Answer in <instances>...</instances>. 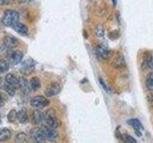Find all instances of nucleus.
Returning a JSON list of instances; mask_svg holds the SVG:
<instances>
[{
  "instance_id": "nucleus-1",
  "label": "nucleus",
  "mask_w": 153,
  "mask_h": 143,
  "mask_svg": "<svg viewBox=\"0 0 153 143\" xmlns=\"http://www.w3.org/2000/svg\"><path fill=\"white\" fill-rule=\"evenodd\" d=\"M19 20V13L14 10H7L2 16V24L6 27H13Z\"/></svg>"
},
{
  "instance_id": "nucleus-2",
  "label": "nucleus",
  "mask_w": 153,
  "mask_h": 143,
  "mask_svg": "<svg viewBox=\"0 0 153 143\" xmlns=\"http://www.w3.org/2000/svg\"><path fill=\"white\" fill-rule=\"evenodd\" d=\"M55 112L54 110H48V111L44 114V120H45V125L48 127L56 129L60 125V121L56 118L55 116Z\"/></svg>"
},
{
  "instance_id": "nucleus-3",
  "label": "nucleus",
  "mask_w": 153,
  "mask_h": 143,
  "mask_svg": "<svg viewBox=\"0 0 153 143\" xmlns=\"http://www.w3.org/2000/svg\"><path fill=\"white\" fill-rule=\"evenodd\" d=\"M23 59V54L20 51L9 50L7 52V61L12 65H17L21 63Z\"/></svg>"
},
{
  "instance_id": "nucleus-4",
  "label": "nucleus",
  "mask_w": 153,
  "mask_h": 143,
  "mask_svg": "<svg viewBox=\"0 0 153 143\" xmlns=\"http://www.w3.org/2000/svg\"><path fill=\"white\" fill-rule=\"evenodd\" d=\"M95 52L96 55L98 56V58L102 60H106L111 55V52L108 49V47L105 46L104 44H99L95 48Z\"/></svg>"
},
{
  "instance_id": "nucleus-5",
  "label": "nucleus",
  "mask_w": 153,
  "mask_h": 143,
  "mask_svg": "<svg viewBox=\"0 0 153 143\" xmlns=\"http://www.w3.org/2000/svg\"><path fill=\"white\" fill-rule=\"evenodd\" d=\"M49 100H48L45 97L42 95H37L31 99V105L32 107L36 108V109H42L44 107H47L49 105Z\"/></svg>"
},
{
  "instance_id": "nucleus-6",
  "label": "nucleus",
  "mask_w": 153,
  "mask_h": 143,
  "mask_svg": "<svg viewBox=\"0 0 153 143\" xmlns=\"http://www.w3.org/2000/svg\"><path fill=\"white\" fill-rule=\"evenodd\" d=\"M36 68V62L32 58H28L26 60H22L21 62V72L24 74H32Z\"/></svg>"
},
{
  "instance_id": "nucleus-7",
  "label": "nucleus",
  "mask_w": 153,
  "mask_h": 143,
  "mask_svg": "<svg viewBox=\"0 0 153 143\" xmlns=\"http://www.w3.org/2000/svg\"><path fill=\"white\" fill-rule=\"evenodd\" d=\"M40 129L43 133V136H44L45 141L46 140H55L57 137V136H59L57 135V132L54 128H51V127H48V126L44 125V126L40 127Z\"/></svg>"
},
{
  "instance_id": "nucleus-8",
  "label": "nucleus",
  "mask_w": 153,
  "mask_h": 143,
  "mask_svg": "<svg viewBox=\"0 0 153 143\" xmlns=\"http://www.w3.org/2000/svg\"><path fill=\"white\" fill-rule=\"evenodd\" d=\"M19 45V42L14 36L6 35L3 38V46L8 50H14Z\"/></svg>"
},
{
  "instance_id": "nucleus-9",
  "label": "nucleus",
  "mask_w": 153,
  "mask_h": 143,
  "mask_svg": "<svg viewBox=\"0 0 153 143\" xmlns=\"http://www.w3.org/2000/svg\"><path fill=\"white\" fill-rule=\"evenodd\" d=\"M60 92V85L57 82L51 83L45 90V94L47 97H54Z\"/></svg>"
},
{
  "instance_id": "nucleus-10",
  "label": "nucleus",
  "mask_w": 153,
  "mask_h": 143,
  "mask_svg": "<svg viewBox=\"0 0 153 143\" xmlns=\"http://www.w3.org/2000/svg\"><path fill=\"white\" fill-rule=\"evenodd\" d=\"M0 89L3 90L4 92H6L10 95H14L16 92V89L13 87L11 84H9L4 78L0 80Z\"/></svg>"
},
{
  "instance_id": "nucleus-11",
  "label": "nucleus",
  "mask_w": 153,
  "mask_h": 143,
  "mask_svg": "<svg viewBox=\"0 0 153 143\" xmlns=\"http://www.w3.org/2000/svg\"><path fill=\"white\" fill-rule=\"evenodd\" d=\"M14 31H16L17 33H19L20 35H23V36H26L29 35V29L28 27L25 25V24H23L21 22H16L14 25L12 27Z\"/></svg>"
},
{
  "instance_id": "nucleus-12",
  "label": "nucleus",
  "mask_w": 153,
  "mask_h": 143,
  "mask_svg": "<svg viewBox=\"0 0 153 143\" xmlns=\"http://www.w3.org/2000/svg\"><path fill=\"white\" fill-rule=\"evenodd\" d=\"M18 89H20V91L25 94H28L31 93V88L30 84H29L28 80H26L24 77H19L18 78Z\"/></svg>"
},
{
  "instance_id": "nucleus-13",
  "label": "nucleus",
  "mask_w": 153,
  "mask_h": 143,
  "mask_svg": "<svg viewBox=\"0 0 153 143\" xmlns=\"http://www.w3.org/2000/svg\"><path fill=\"white\" fill-rule=\"evenodd\" d=\"M127 124L128 125H131L134 130L136 132V135L138 136H142V131L143 130V128L142 126L141 122L138 120V119H130V120L127 121Z\"/></svg>"
},
{
  "instance_id": "nucleus-14",
  "label": "nucleus",
  "mask_w": 153,
  "mask_h": 143,
  "mask_svg": "<svg viewBox=\"0 0 153 143\" xmlns=\"http://www.w3.org/2000/svg\"><path fill=\"white\" fill-rule=\"evenodd\" d=\"M32 137L35 139L36 141L37 142H44L45 141V138H44V136H43V133L41 131L40 128H35L32 130Z\"/></svg>"
},
{
  "instance_id": "nucleus-15",
  "label": "nucleus",
  "mask_w": 153,
  "mask_h": 143,
  "mask_svg": "<svg viewBox=\"0 0 153 143\" xmlns=\"http://www.w3.org/2000/svg\"><path fill=\"white\" fill-rule=\"evenodd\" d=\"M4 79L7 81L9 84H11L13 87H14L16 90L18 89V78H16L13 74H8L5 75Z\"/></svg>"
},
{
  "instance_id": "nucleus-16",
  "label": "nucleus",
  "mask_w": 153,
  "mask_h": 143,
  "mask_svg": "<svg viewBox=\"0 0 153 143\" xmlns=\"http://www.w3.org/2000/svg\"><path fill=\"white\" fill-rule=\"evenodd\" d=\"M11 136H12V133L9 129L4 128L0 130V141L1 142L8 141L11 138Z\"/></svg>"
},
{
  "instance_id": "nucleus-17",
  "label": "nucleus",
  "mask_w": 153,
  "mask_h": 143,
  "mask_svg": "<svg viewBox=\"0 0 153 143\" xmlns=\"http://www.w3.org/2000/svg\"><path fill=\"white\" fill-rule=\"evenodd\" d=\"M112 63H113V66L116 67V68H118V69H121L122 67H123L124 65H126L123 57L121 55H117L116 56H115Z\"/></svg>"
},
{
  "instance_id": "nucleus-18",
  "label": "nucleus",
  "mask_w": 153,
  "mask_h": 143,
  "mask_svg": "<svg viewBox=\"0 0 153 143\" xmlns=\"http://www.w3.org/2000/svg\"><path fill=\"white\" fill-rule=\"evenodd\" d=\"M32 119L33 123H40L44 119V114H43L40 111H35L32 114Z\"/></svg>"
},
{
  "instance_id": "nucleus-19",
  "label": "nucleus",
  "mask_w": 153,
  "mask_h": 143,
  "mask_svg": "<svg viewBox=\"0 0 153 143\" xmlns=\"http://www.w3.org/2000/svg\"><path fill=\"white\" fill-rule=\"evenodd\" d=\"M16 118L17 120L20 123H26L28 121V114L25 109L20 110L17 114H16Z\"/></svg>"
},
{
  "instance_id": "nucleus-20",
  "label": "nucleus",
  "mask_w": 153,
  "mask_h": 143,
  "mask_svg": "<svg viewBox=\"0 0 153 143\" xmlns=\"http://www.w3.org/2000/svg\"><path fill=\"white\" fill-rule=\"evenodd\" d=\"M29 84H30V88L32 91H37L41 86L40 80L37 77H33L30 81H29Z\"/></svg>"
},
{
  "instance_id": "nucleus-21",
  "label": "nucleus",
  "mask_w": 153,
  "mask_h": 143,
  "mask_svg": "<svg viewBox=\"0 0 153 143\" xmlns=\"http://www.w3.org/2000/svg\"><path fill=\"white\" fill-rule=\"evenodd\" d=\"M146 84L148 90L153 91V72H150V73L146 75Z\"/></svg>"
},
{
  "instance_id": "nucleus-22",
  "label": "nucleus",
  "mask_w": 153,
  "mask_h": 143,
  "mask_svg": "<svg viewBox=\"0 0 153 143\" xmlns=\"http://www.w3.org/2000/svg\"><path fill=\"white\" fill-rule=\"evenodd\" d=\"M10 69V63L7 60L0 59V74H3Z\"/></svg>"
},
{
  "instance_id": "nucleus-23",
  "label": "nucleus",
  "mask_w": 153,
  "mask_h": 143,
  "mask_svg": "<svg viewBox=\"0 0 153 143\" xmlns=\"http://www.w3.org/2000/svg\"><path fill=\"white\" fill-rule=\"evenodd\" d=\"M145 64L150 70L153 69V56L150 54L146 55V56L145 57Z\"/></svg>"
},
{
  "instance_id": "nucleus-24",
  "label": "nucleus",
  "mask_w": 153,
  "mask_h": 143,
  "mask_svg": "<svg viewBox=\"0 0 153 143\" xmlns=\"http://www.w3.org/2000/svg\"><path fill=\"white\" fill-rule=\"evenodd\" d=\"M95 33L99 37H103L104 35V28L102 25H97L95 27Z\"/></svg>"
},
{
  "instance_id": "nucleus-25",
  "label": "nucleus",
  "mask_w": 153,
  "mask_h": 143,
  "mask_svg": "<svg viewBox=\"0 0 153 143\" xmlns=\"http://www.w3.org/2000/svg\"><path fill=\"white\" fill-rule=\"evenodd\" d=\"M26 140V135L24 133H20L16 135V138H14V141L16 143H24Z\"/></svg>"
},
{
  "instance_id": "nucleus-26",
  "label": "nucleus",
  "mask_w": 153,
  "mask_h": 143,
  "mask_svg": "<svg viewBox=\"0 0 153 143\" xmlns=\"http://www.w3.org/2000/svg\"><path fill=\"white\" fill-rule=\"evenodd\" d=\"M121 137H122V139L124 142H127V143H136V140L134 139V137H132L131 136H129V135H122Z\"/></svg>"
},
{
  "instance_id": "nucleus-27",
  "label": "nucleus",
  "mask_w": 153,
  "mask_h": 143,
  "mask_svg": "<svg viewBox=\"0 0 153 143\" xmlns=\"http://www.w3.org/2000/svg\"><path fill=\"white\" fill-rule=\"evenodd\" d=\"M16 114L17 113L14 111V110H12V111H10V113L8 114V120L10 122H13L16 119Z\"/></svg>"
},
{
  "instance_id": "nucleus-28",
  "label": "nucleus",
  "mask_w": 153,
  "mask_h": 143,
  "mask_svg": "<svg viewBox=\"0 0 153 143\" xmlns=\"http://www.w3.org/2000/svg\"><path fill=\"white\" fill-rule=\"evenodd\" d=\"M99 81H100V85L102 86V88H103V89L105 90V92H106V93H108V94H110V93H111V90L109 89V87H108V86H107L106 84L104 83V81H103V80H102V78H99Z\"/></svg>"
},
{
  "instance_id": "nucleus-29",
  "label": "nucleus",
  "mask_w": 153,
  "mask_h": 143,
  "mask_svg": "<svg viewBox=\"0 0 153 143\" xmlns=\"http://www.w3.org/2000/svg\"><path fill=\"white\" fill-rule=\"evenodd\" d=\"M13 2V0H0V5L5 6V5H9Z\"/></svg>"
},
{
  "instance_id": "nucleus-30",
  "label": "nucleus",
  "mask_w": 153,
  "mask_h": 143,
  "mask_svg": "<svg viewBox=\"0 0 153 143\" xmlns=\"http://www.w3.org/2000/svg\"><path fill=\"white\" fill-rule=\"evenodd\" d=\"M4 103H5V99H4V97H3V95H2V94H0V108H1V107L3 106Z\"/></svg>"
},
{
  "instance_id": "nucleus-31",
  "label": "nucleus",
  "mask_w": 153,
  "mask_h": 143,
  "mask_svg": "<svg viewBox=\"0 0 153 143\" xmlns=\"http://www.w3.org/2000/svg\"><path fill=\"white\" fill-rule=\"evenodd\" d=\"M148 100L152 103V105H153V94H149L148 95Z\"/></svg>"
},
{
  "instance_id": "nucleus-32",
  "label": "nucleus",
  "mask_w": 153,
  "mask_h": 143,
  "mask_svg": "<svg viewBox=\"0 0 153 143\" xmlns=\"http://www.w3.org/2000/svg\"><path fill=\"white\" fill-rule=\"evenodd\" d=\"M18 1L21 3H27V2H31L32 0H18Z\"/></svg>"
},
{
  "instance_id": "nucleus-33",
  "label": "nucleus",
  "mask_w": 153,
  "mask_h": 143,
  "mask_svg": "<svg viewBox=\"0 0 153 143\" xmlns=\"http://www.w3.org/2000/svg\"><path fill=\"white\" fill-rule=\"evenodd\" d=\"M45 142H46V143H56L55 140H46Z\"/></svg>"
},
{
  "instance_id": "nucleus-34",
  "label": "nucleus",
  "mask_w": 153,
  "mask_h": 143,
  "mask_svg": "<svg viewBox=\"0 0 153 143\" xmlns=\"http://www.w3.org/2000/svg\"><path fill=\"white\" fill-rule=\"evenodd\" d=\"M0 123H1V116H0Z\"/></svg>"
},
{
  "instance_id": "nucleus-35",
  "label": "nucleus",
  "mask_w": 153,
  "mask_h": 143,
  "mask_svg": "<svg viewBox=\"0 0 153 143\" xmlns=\"http://www.w3.org/2000/svg\"><path fill=\"white\" fill-rule=\"evenodd\" d=\"M33 143H40V142H37V141H36V142H33Z\"/></svg>"
}]
</instances>
